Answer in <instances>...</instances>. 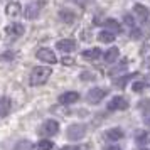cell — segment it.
<instances>
[{"instance_id": "cell-1", "label": "cell", "mask_w": 150, "mask_h": 150, "mask_svg": "<svg viewBox=\"0 0 150 150\" xmlns=\"http://www.w3.org/2000/svg\"><path fill=\"white\" fill-rule=\"evenodd\" d=\"M51 73H52V69L47 68V66H37V68H34L32 73H30V79H29L30 86H41V84H44L51 78Z\"/></svg>"}, {"instance_id": "cell-2", "label": "cell", "mask_w": 150, "mask_h": 150, "mask_svg": "<svg viewBox=\"0 0 150 150\" xmlns=\"http://www.w3.org/2000/svg\"><path fill=\"white\" fill-rule=\"evenodd\" d=\"M57 132H59V123L56 120H46L39 128V135L49 138V137H54Z\"/></svg>"}, {"instance_id": "cell-3", "label": "cell", "mask_w": 150, "mask_h": 150, "mask_svg": "<svg viewBox=\"0 0 150 150\" xmlns=\"http://www.w3.org/2000/svg\"><path fill=\"white\" fill-rule=\"evenodd\" d=\"M44 5H46V2H44V0H35V2H32V4H29L27 7H25L24 17H25V19H29V21H32V19H37Z\"/></svg>"}, {"instance_id": "cell-4", "label": "cell", "mask_w": 150, "mask_h": 150, "mask_svg": "<svg viewBox=\"0 0 150 150\" xmlns=\"http://www.w3.org/2000/svg\"><path fill=\"white\" fill-rule=\"evenodd\" d=\"M84 135H86V125H81V123L69 125L66 130V137L69 140H81Z\"/></svg>"}, {"instance_id": "cell-5", "label": "cell", "mask_w": 150, "mask_h": 150, "mask_svg": "<svg viewBox=\"0 0 150 150\" xmlns=\"http://www.w3.org/2000/svg\"><path fill=\"white\" fill-rule=\"evenodd\" d=\"M130 106V103L127 98L123 96H113L108 101V110L110 111H122V110H127Z\"/></svg>"}, {"instance_id": "cell-6", "label": "cell", "mask_w": 150, "mask_h": 150, "mask_svg": "<svg viewBox=\"0 0 150 150\" xmlns=\"http://www.w3.org/2000/svg\"><path fill=\"white\" fill-rule=\"evenodd\" d=\"M105 96H106V89H103V88H93V89H89L88 93H86V101L91 103V105H98V103L101 101Z\"/></svg>"}, {"instance_id": "cell-7", "label": "cell", "mask_w": 150, "mask_h": 150, "mask_svg": "<svg viewBox=\"0 0 150 150\" xmlns=\"http://www.w3.org/2000/svg\"><path fill=\"white\" fill-rule=\"evenodd\" d=\"M35 57H37L39 61H42V62H47V64H56V61H57L56 54L51 51V49H47V47L39 49V51L35 52Z\"/></svg>"}, {"instance_id": "cell-8", "label": "cell", "mask_w": 150, "mask_h": 150, "mask_svg": "<svg viewBox=\"0 0 150 150\" xmlns=\"http://www.w3.org/2000/svg\"><path fill=\"white\" fill-rule=\"evenodd\" d=\"M56 47H57V51H61V52H73L76 49V42L73 39H61V41H57Z\"/></svg>"}, {"instance_id": "cell-9", "label": "cell", "mask_w": 150, "mask_h": 150, "mask_svg": "<svg viewBox=\"0 0 150 150\" xmlns=\"http://www.w3.org/2000/svg\"><path fill=\"white\" fill-rule=\"evenodd\" d=\"M5 32H7V35H10V37H21L24 32H25V29H24V25L22 24H19V22H15V24H10V25H7V29H5Z\"/></svg>"}, {"instance_id": "cell-10", "label": "cell", "mask_w": 150, "mask_h": 150, "mask_svg": "<svg viewBox=\"0 0 150 150\" xmlns=\"http://www.w3.org/2000/svg\"><path fill=\"white\" fill-rule=\"evenodd\" d=\"M79 100V93H76V91H68V93H62L59 96V103L61 105H73Z\"/></svg>"}, {"instance_id": "cell-11", "label": "cell", "mask_w": 150, "mask_h": 150, "mask_svg": "<svg viewBox=\"0 0 150 150\" xmlns=\"http://www.w3.org/2000/svg\"><path fill=\"white\" fill-rule=\"evenodd\" d=\"M133 12H135V15L142 22L149 21V10H147V7H143L142 4H135V5H133Z\"/></svg>"}, {"instance_id": "cell-12", "label": "cell", "mask_w": 150, "mask_h": 150, "mask_svg": "<svg viewBox=\"0 0 150 150\" xmlns=\"http://www.w3.org/2000/svg\"><path fill=\"white\" fill-rule=\"evenodd\" d=\"M81 56L84 59H88V61H96L100 56H101V49L100 47H93V49H86V51H83Z\"/></svg>"}, {"instance_id": "cell-13", "label": "cell", "mask_w": 150, "mask_h": 150, "mask_svg": "<svg viewBox=\"0 0 150 150\" xmlns=\"http://www.w3.org/2000/svg\"><path fill=\"white\" fill-rule=\"evenodd\" d=\"M10 110H12V101H10V98H7V96L0 98V116H7L8 113H10Z\"/></svg>"}, {"instance_id": "cell-14", "label": "cell", "mask_w": 150, "mask_h": 150, "mask_svg": "<svg viewBox=\"0 0 150 150\" xmlns=\"http://www.w3.org/2000/svg\"><path fill=\"white\" fill-rule=\"evenodd\" d=\"M106 138L108 140H113V142H116V140H122L123 137H125V133H123V130L122 128H110L106 133Z\"/></svg>"}, {"instance_id": "cell-15", "label": "cell", "mask_w": 150, "mask_h": 150, "mask_svg": "<svg viewBox=\"0 0 150 150\" xmlns=\"http://www.w3.org/2000/svg\"><path fill=\"white\" fill-rule=\"evenodd\" d=\"M118 56H120L118 47H110L108 51L105 52V61L108 62V64H111V62H115L116 59H118Z\"/></svg>"}, {"instance_id": "cell-16", "label": "cell", "mask_w": 150, "mask_h": 150, "mask_svg": "<svg viewBox=\"0 0 150 150\" xmlns=\"http://www.w3.org/2000/svg\"><path fill=\"white\" fill-rule=\"evenodd\" d=\"M135 142L140 143V145H145V143H150V132H145V130H140L135 133Z\"/></svg>"}, {"instance_id": "cell-17", "label": "cell", "mask_w": 150, "mask_h": 150, "mask_svg": "<svg viewBox=\"0 0 150 150\" xmlns=\"http://www.w3.org/2000/svg\"><path fill=\"white\" fill-rule=\"evenodd\" d=\"M5 12H7V15H10V17L19 15L21 14V4H19V2H10V4H7Z\"/></svg>"}, {"instance_id": "cell-18", "label": "cell", "mask_w": 150, "mask_h": 150, "mask_svg": "<svg viewBox=\"0 0 150 150\" xmlns=\"http://www.w3.org/2000/svg\"><path fill=\"white\" fill-rule=\"evenodd\" d=\"M59 17H61L62 22H66V24H73L76 21V15L74 12H71V10H66V8H62L61 12H59Z\"/></svg>"}, {"instance_id": "cell-19", "label": "cell", "mask_w": 150, "mask_h": 150, "mask_svg": "<svg viewBox=\"0 0 150 150\" xmlns=\"http://www.w3.org/2000/svg\"><path fill=\"white\" fill-rule=\"evenodd\" d=\"M105 25H106V30H111L113 34H115V32H122V25H120V22L115 21V19L105 21Z\"/></svg>"}, {"instance_id": "cell-20", "label": "cell", "mask_w": 150, "mask_h": 150, "mask_svg": "<svg viewBox=\"0 0 150 150\" xmlns=\"http://www.w3.org/2000/svg\"><path fill=\"white\" fill-rule=\"evenodd\" d=\"M137 74H127V76H120V78H115L113 79V84H115L116 88H125L127 86V83L132 79V78H135Z\"/></svg>"}, {"instance_id": "cell-21", "label": "cell", "mask_w": 150, "mask_h": 150, "mask_svg": "<svg viewBox=\"0 0 150 150\" xmlns=\"http://www.w3.org/2000/svg\"><path fill=\"white\" fill-rule=\"evenodd\" d=\"M98 41L100 42H113L115 41V34L111 32V30H101L100 34H98Z\"/></svg>"}, {"instance_id": "cell-22", "label": "cell", "mask_w": 150, "mask_h": 150, "mask_svg": "<svg viewBox=\"0 0 150 150\" xmlns=\"http://www.w3.org/2000/svg\"><path fill=\"white\" fill-rule=\"evenodd\" d=\"M52 142L51 140H41V142L37 143V150H52Z\"/></svg>"}, {"instance_id": "cell-23", "label": "cell", "mask_w": 150, "mask_h": 150, "mask_svg": "<svg viewBox=\"0 0 150 150\" xmlns=\"http://www.w3.org/2000/svg\"><path fill=\"white\" fill-rule=\"evenodd\" d=\"M123 22H125V24H127L130 29L137 27V25H135V19H133V17H132L130 14H125V15H123Z\"/></svg>"}, {"instance_id": "cell-24", "label": "cell", "mask_w": 150, "mask_h": 150, "mask_svg": "<svg viewBox=\"0 0 150 150\" xmlns=\"http://www.w3.org/2000/svg\"><path fill=\"white\" fill-rule=\"evenodd\" d=\"M81 79L83 81H95L96 76L93 73H89V71H84V73H81Z\"/></svg>"}, {"instance_id": "cell-25", "label": "cell", "mask_w": 150, "mask_h": 150, "mask_svg": "<svg viewBox=\"0 0 150 150\" xmlns=\"http://www.w3.org/2000/svg\"><path fill=\"white\" fill-rule=\"evenodd\" d=\"M145 86H147L145 83H142V81H137V83H133V86H132V88H133V91H135V93H142Z\"/></svg>"}, {"instance_id": "cell-26", "label": "cell", "mask_w": 150, "mask_h": 150, "mask_svg": "<svg viewBox=\"0 0 150 150\" xmlns=\"http://www.w3.org/2000/svg\"><path fill=\"white\" fill-rule=\"evenodd\" d=\"M125 69H127V61H123V64H120L118 68L111 69V71H110V74H111V76H115L116 73H120V71H125Z\"/></svg>"}, {"instance_id": "cell-27", "label": "cell", "mask_w": 150, "mask_h": 150, "mask_svg": "<svg viewBox=\"0 0 150 150\" xmlns=\"http://www.w3.org/2000/svg\"><path fill=\"white\" fill-rule=\"evenodd\" d=\"M61 62L64 64V66H73V64H74V59L69 57V56H64V57L61 59Z\"/></svg>"}, {"instance_id": "cell-28", "label": "cell", "mask_w": 150, "mask_h": 150, "mask_svg": "<svg viewBox=\"0 0 150 150\" xmlns=\"http://www.w3.org/2000/svg\"><path fill=\"white\" fill-rule=\"evenodd\" d=\"M140 35H142V32H140V29H137V27H133V29H132V32H130V37H132V39H138Z\"/></svg>"}, {"instance_id": "cell-29", "label": "cell", "mask_w": 150, "mask_h": 150, "mask_svg": "<svg viewBox=\"0 0 150 150\" xmlns=\"http://www.w3.org/2000/svg\"><path fill=\"white\" fill-rule=\"evenodd\" d=\"M143 122H145V123H147V125L150 127V111H149V113H145V115H143Z\"/></svg>"}, {"instance_id": "cell-30", "label": "cell", "mask_w": 150, "mask_h": 150, "mask_svg": "<svg viewBox=\"0 0 150 150\" xmlns=\"http://www.w3.org/2000/svg\"><path fill=\"white\" fill-rule=\"evenodd\" d=\"M61 150H81L79 147H74V145H68V147H62Z\"/></svg>"}, {"instance_id": "cell-31", "label": "cell", "mask_w": 150, "mask_h": 150, "mask_svg": "<svg viewBox=\"0 0 150 150\" xmlns=\"http://www.w3.org/2000/svg\"><path fill=\"white\" fill-rule=\"evenodd\" d=\"M14 52H10V51H8V54H4L2 56V59H12V57H14Z\"/></svg>"}, {"instance_id": "cell-32", "label": "cell", "mask_w": 150, "mask_h": 150, "mask_svg": "<svg viewBox=\"0 0 150 150\" xmlns=\"http://www.w3.org/2000/svg\"><path fill=\"white\" fill-rule=\"evenodd\" d=\"M145 84H147V86H150V73L147 74V78H145Z\"/></svg>"}, {"instance_id": "cell-33", "label": "cell", "mask_w": 150, "mask_h": 150, "mask_svg": "<svg viewBox=\"0 0 150 150\" xmlns=\"http://www.w3.org/2000/svg\"><path fill=\"white\" fill-rule=\"evenodd\" d=\"M145 66H147V68H150V57H149V59H145Z\"/></svg>"}, {"instance_id": "cell-34", "label": "cell", "mask_w": 150, "mask_h": 150, "mask_svg": "<svg viewBox=\"0 0 150 150\" xmlns=\"http://www.w3.org/2000/svg\"><path fill=\"white\" fill-rule=\"evenodd\" d=\"M106 150H120V147H108Z\"/></svg>"}, {"instance_id": "cell-35", "label": "cell", "mask_w": 150, "mask_h": 150, "mask_svg": "<svg viewBox=\"0 0 150 150\" xmlns=\"http://www.w3.org/2000/svg\"><path fill=\"white\" fill-rule=\"evenodd\" d=\"M142 150H147V149H142Z\"/></svg>"}]
</instances>
